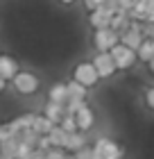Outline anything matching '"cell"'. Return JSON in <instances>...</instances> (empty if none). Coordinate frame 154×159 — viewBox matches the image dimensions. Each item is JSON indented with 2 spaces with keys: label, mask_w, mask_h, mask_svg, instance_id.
<instances>
[{
  "label": "cell",
  "mask_w": 154,
  "mask_h": 159,
  "mask_svg": "<svg viewBox=\"0 0 154 159\" xmlns=\"http://www.w3.org/2000/svg\"><path fill=\"white\" fill-rule=\"evenodd\" d=\"M9 84L14 86V91H16L18 96H34V93L39 91V86H41V80H39L36 73H32V70H18V73L9 80Z\"/></svg>",
  "instance_id": "obj_1"
},
{
  "label": "cell",
  "mask_w": 154,
  "mask_h": 159,
  "mask_svg": "<svg viewBox=\"0 0 154 159\" xmlns=\"http://www.w3.org/2000/svg\"><path fill=\"white\" fill-rule=\"evenodd\" d=\"M100 5H104V0H84L86 11H91V9H95V7H100Z\"/></svg>",
  "instance_id": "obj_23"
},
{
  "label": "cell",
  "mask_w": 154,
  "mask_h": 159,
  "mask_svg": "<svg viewBox=\"0 0 154 159\" xmlns=\"http://www.w3.org/2000/svg\"><path fill=\"white\" fill-rule=\"evenodd\" d=\"M93 66L95 70H98V75L100 80H111L116 73H118V68H116V61H113V57L109 50H95V55H93Z\"/></svg>",
  "instance_id": "obj_4"
},
{
  "label": "cell",
  "mask_w": 154,
  "mask_h": 159,
  "mask_svg": "<svg viewBox=\"0 0 154 159\" xmlns=\"http://www.w3.org/2000/svg\"><path fill=\"white\" fill-rule=\"evenodd\" d=\"M116 11H111L107 5H100V7H95V9L89 11V25L93 27H109L111 25V16H113Z\"/></svg>",
  "instance_id": "obj_8"
},
{
  "label": "cell",
  "mask_w": 154,
  "mask_h": 159,
  "mask_svg": "<svg viewBox=\"0 0 154 159\" xmlns=\"http://www.w3.org/2000/svg\"><path fill=\"white\" fill-rule=\"evenodd\" d=\"M136 2H138V0H118V7H120V9H125V11H127L129 7H134Z\"/></svg>",
  "instance_id": "obj_24"
},
{
  "label": "cell",
  "mask_w": 154,
  "mask_h": 159,
  "mask_svg": "<svg viewBox=\"0 0 154 159\" xmlns=\"http://www.w3.org/2000/svg\"><path fill=\"white\" fill-rule=\"evenodd\" d=\"M20 70V64L14 59L11 55H5V52H0V77H5L7 82L14 77Z\"/></svg>",
  "instance_id": "obj_10"
},
{
  "label": "cell",
  "mask_w": 154,
  "mask_h": 159,
  "mask_svg": "<svg viewBox=\"0 0 154 159\" xmlns=\"http://www.w3.org/2000/svg\"><path fill=\"white\" fill-rule=\"evenodd\" d=\"M66 89H68V98H86L89 96V89H86L84 84H79L77 80H68L66 82Z\"/></svg>",
  "instance_id": "obj_18"
},
{
  "label": "cell",
  "mask_w": 154,
  "mask_h": 159,
  "mask_svg": "<svg viewBox=\"0 0 154 159\" xmlns=\"http://www.w3.org/2000/svg\"><path fill=\"white\" fill-rule=\"evenodd\" d=\"M152 57H154V39H145L143 37V41L138 43V48H136V59L147 64Z\"/></svg>",
  "instance_id": "obj_14"
},
{
  "label": "cell",
  "mask_w": 154,
  "mask_h": 159,
  "mask_svg": "<svg viewBox=\"0 0 154 159\" xmlns=\"http://www.w3.org/2000/svg\"><path fill=\"white\" fill-rule=\"evenodd\" d=\"M91 43L95 50H111L116 43H118V32L113 27H95Z\"/></svg>",
  "instance_id": "obj_6"
},
{
  "label": "cell",
  "mask_w": 154,
  "mask_h": 159,
  "mask_svg": "<svg viewBox=\"0 0 154 159\" xmlns=\"http://www.w3.org/2000/svg\"><path fill=\"white\" fill-rule=\"evenodd\" d=\"M129 20H131V18H129V14L125 11V9H118V11H116L113 16H111V25H109V27H113V30L120 34L125 27L129 25Z\"/></svg>",
  "instance_id": "obj_17"
},
{
  "label": "cell",
  "mask_w": 154,
  "mask_h": 159,
  "mask_svg": "<svg viewBox=\"0 0 154 159\" xmlns=\"http://www.w3.org/2000/svg\"><path fill=\"white\" fill-rule=\"evenodd\" d=\"M73 155H75V157H79V159H86V157H95V155H93V146H89V143H86V146H82L79 150H75Z\"/></svg>",
  "instance_id": "obj_22"
},
{
  "label": "cell",
  "mask_w": 154,
  "mask_h": 159,
  "mask_svg": "<svg viewBox=\"0 0 154 159\" xmlns=\"http://www.w3.org/2000/svg\"><path fill=\"white\" fill-rule=\"evenodd\" d=\"M143 100H145V105H147V109L154 111V86H147V89L143 91Z\"/></svg>",
  "instance_id": "obj_21"
},
{
  "label": "cell",
  "mask_w": 154,
  "mask_h": 159,
  "mask_svg": "<svg viewBox=\"0 0 154 159\" xmlns=\"http://www.w3.org/2000/svg\"><path fill=\"white\" fill-rule=\"evenodd\" d=\"M0 52H2V50H0Z\"/></svg>",
  "instance_id": "obj_30"
},
{
  "label": "cell",
  "mask_w": 154,
  "mask_h": 159,
  "mask_svg": "<svg viewBox=\"0 0 154 159\" xmlns=\"http://www.w3.org/2000/svg\"><path fill=\"white\" fill-rule=\"evenodd\" d=\"M147 11H150L147 0H138V2H136L134 7H129V9H127L129 18H131V20H138V23H143V20L147 18Z\"/></svg>",
  "instance_id": "obj_16"
},
{
  "label": "cell",
  "mask_w": 154,
  "mask_h": 159,
  "mask_svg": "<svg viewBox=\"0 0 154 159\" xmlns=\"http://www.w3.org/2000/svg\"><path fill=\"white\" fill-rule=\"evenodd\" d=\"M125 150L120 143H116L113 139H109V136H98L93 143V155L98 159H120L125 157Z\"/></svg>",
  "instance_id": "obj_2"
},
{
  "label": "cell",
  "mask_w": 154,
  "mask_h": 159,
  "mask_svg": "<svg viewBox=\"0 0 154 159\" xmlns=\"http://www.w3.org/2000/svg\"><path fill=\"white\" fill-rule=\"evenodd\" d=\"M73 80H77L79 84H84L86 89H93V86L100 84V75L95 70L93 61H79L73 68Z\"/></svg>",
  "instance_id": "obj_5"
},
{
  "label": "cell",
  "mask_w": 154,
  "mask_h": 159,
  "mask_svg": "<svg viewBox=\"0 0 154 159\" xmlns=\"http://www.w3.org/2000/svg\"><path fill=\"white\" fill-rule=\"evenodd\" d=\"M147 5L152 7V9H154V0H147Z\"/></svg>",
  "instance_id": "obj_29"
},
{
  "label": "cell",
  "mask_w": 154,
  "mask_h": 159,
  "mask_svg": "<svg viewBox=\"0 0 154 159\" xmlns=\"http://www.w3.org/2000/svg\"><path fill=\"white\" fill-rule=\"evenodd\" d=\"M43 114H46L55 125H59V120L64 118V114H66V107L61 102H52V100H48L46 107H43Z\"/></svg>",
  "instance_id": "obj_13"
},
{
  "label": "cell",
  "mask_w": 154,
  "mask_h": 159,
  "mask_svg": "<svg viewBox=\"0 0 154 159\" xmlns=\"http://www.w3.org/2000/svg\"><path fill=\"white\" fill-rule=\"evenodd\" d=\"M59 127H61V129H66V132H75V129H77V123H75V116H73V114H68V111H66V114H64V118L59 120Z\"/></svg>",
  "instance_id": "obj_20"
},
{
  "label": "cell",
  "mask_w": 154,
  "mask_h": 159,
  "mask_svg": "<svg viewBox=\"0 0 154 159\" xmlns=\"http://www.w3.org/2000/svg\"><path fill=\"white\" fill-rule=\"evenodd\" d=\"M48 136H50V141H52V146H59V148H64L66 141H68V132H66V129H61L59 125H55L52 129H50Z\"/></svg>",
  "instance_id": "obj_19"
},
{
  "label": "cell",
  "mask_w": 154,
  "mask_h": 159,
  "mask_svg": "<svg viewBox=\"0 0 154 159\" xmlns=\"http://www.w3.org/2000/svg\"><path fill=\"white\" fill-rule=\"evenodd\" d=\"M7 84H9V82H7L5 77H0V93H5V91H7Z\"/></svg>",
  "instance_id": "obj_25"
},
{
  "label": "cell",
  "mask_w": 154,
  "mask_h": 159,
  "mask_svg": "<svg viewBox=\"0 0 154 159\" xmlns=\"http://www.w3.org/2000/svg\"><path fill=\"white\" fill-rule=\"evenodd\" d=\"M89 143V139H86V132H82V129H75V132H68V141H66V152H75V150H79L82 146H86Z\"/></svg>",
  "instance_id": "obj_11"
},
{
  "label": "cell",
  "mask_w": 154,
  "mask_h": 159,
  "mask_svg": "<svg viewBox=\"0 0 154 159\" xmlns=\"http://www.w3.org/2000/svg\"><path fill=\"white\" fill-rule=\"evenodd\" d=\"M147 73H150V75L154 77V57H152V59L147 61Z\"/></svg>",
  "instance_id": "obj_26"
},
{
  "label": "cell",
  "mask_w": 154,
  "mask_h": 159,
  "mask_svg": "<svg viewBox=\"0 0 154 159\" xmlns=\"http://www.w3.org/2000/svg\"><path fill=\"white\" fill-rule=\"evenodd\" d=\"M7 136V132H5V123H0V141H2Z\"/></svg>",
  "instance_id": "obj_27"
},
{
  "label": "cell",
  "mask_w": 154,
  "mask_h": 159,
  "mask_svg": "<svg viewBox=\"0 0 154 159\" xmlns=\"http://www.w3.org/2000/svg\"><path fill=\"white\" fill-rule=\"evenodd\" d=\"M52 127H55V123L50 120L46 114H34V118H32V129H34L36 134H48Z\"/></svg>",
  "instance_id": "obj_15"
},
{
  "label": "cell",
  "mask_w": 154,
  "mask_h": 159,
  "mask_svg": "<svg viewBox=\"0 0 154 159\" xmlns=\"http://www.w3.org/2000/svg\"><path fill=\"white\" fill-rule=\"evenodd\" d=\"M118 41L125 43V46H129L131 50L138 48V43L143 41V30H141V23L138 20H129V25L125 27V30L118 34Z\"/></svg>",
  "instance_id": "obj_7"
},
{
  "label": "cell",
  "mask_w": 154,
  "mask_h": 159,
  "mask_svg": "<svg viewBox=\"0 0 154 159\" xmlns=\"http://www.w3.org/2000/svg\"><path fill=\"white\" fill-rule=\"evenodd\" d=\"M57 2H61V5H73V2H77V0H57Z\"/></svg>",
  "instance_id": "obj_28"
},
{
  "label": "cell",
  "mask_w": 154,
  "mask_h": 159,
  "mask_svg": "<svg viewBox=\"0 0 154 159\" xmlns=\"http://www.w3.org/2000/svg\"><path fill=\"white\" fill-rule=\"evenodd\" d=\"M111 52V57H113V61H116V68L118 70H131L138 64V59H136V50H131L129 46H125V43H116V46L109 50Z\"/></svg>",
  "instance_id": "obj_3"
},
{
  "label": "cell",
  "mask_w": 154,
  "mask_h": 159,
  "mask_svg": "<svg viewBox=\"0 0 154 159\" xmlns=\"http://www.w3.org/2000/svg\"><path fill=\"white\" fill-rule=\"evenodd\" d=\"M73 116H75L77 129H82V132H91V129L95 127V111H93V107H89V105H82Z\"/></svg>",
  "instance_id": "obj_9"
},
{
  "label": "cell",
  "mask_w": 154,
  "mask_h": 159,
  "mask_svg": "<svg viewBox=\"0 0 154 159\" xmlns=\"http://www.w3.org/2000/svg\"><path fill=\"white\" fill-rule=\"evenodd\" d=\"M48 100L66 105V100H68V89H66V82H52V84H50V86H48Z\"/></svg>",
  "instance_id": "obj_12"
}]
</instances>
